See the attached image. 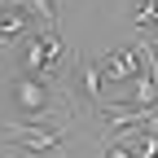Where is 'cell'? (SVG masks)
<instances>
[{
    "mask_svg": "<svg viewBox=\"0 0 158 158\" xmlns=\"http://www.w3.org/2000/svg\"><path fill=\"white\" fill-rule=\"evenodd\" d=\"M66 57H70L66 35L53 31V27H44V31L22 40V75H35V79H48L53 84V75L66 66Z\"/></svg>",
    "mask_w": 158,
    "mask_h": 158,
    "instance_id": "6da1fadb",
    "label": "cell"
},
{
    "mask_svg": "<svg viewBox=\"0 0 158 158\" xmlns=\"http://www.w3.org/2000/svg\"><path fill=\"white\" fill-rule=\"evenodd\" d=\"M0 132L9 136L13 154H53L66 145L62 123H18V118H9V123H0Z\"/></svg>",
    "mask_w": 158,
    "mask_h": 158,
    "instance_id": "7a4b0ae2",
    "label": "cell"
},
{
    "mask_svg": "<svg viewBox=\"0 0 158 158\" xmlns=\"http://www.w3.org/2000/svg\"><path fill=\"white\" fill-rule=\"evenodd\" d=\"M13 106L27 114V123H57L53 114H62L48 79H35V75H18L13 79Z\"/></svg>",
    "mask_w": 158,
    "mask_h": 158,
    "instance_id": "3957f363",
    "label": "cell"
},
{
    "mask_svg": "<svg viewBox=\"0 0 158 158\" xmlns=\"http://www.w3.org/2000/svg\"><path fill=\"white\" fill-rule=\"evenodd\" d=\"M97 66H101V79H106V84H136V79L145 75V44L110 48Z\"/></svg>",
    "mask_w": 158,
    "mask_h": 158,
    "instance_id": "277c9868",
    "label": "cell"
},
{
    "mask_svg": "<svg viewBox=\"0 0 158 158\" xmlns=\"http://www.w3.org/2000/svg\"><path fill=\"white\" fill-rule=\"evenodd\" d=\"M101 88H106V79H101V66H97V62H88L84 70H79V92H84L92 106H101V101H106V97H101Z\"/></svg>",
    "mask_w": 158,
    "mask_h": 158,
    "instance_id": "5b68a950",
    "label": "cell"
},
{
    "mask_svg": "<svg viewBox=\"0 0 158 158\" xmlns=\"http://www.w3.org/2000/svg\"><path fill=\"white\" fill-rule=\"evenodd\" d=\"M18 5H22L31 18H40L44 27H53V31H57V5H53V0H18Z\"/></svg>",
    "mask_w": 158,
    "mask_h": 158,
    "instance_id": "8992f818",
    "label": "cell"
},
{
    "mask_svg": "<svg viewBox=\"0 0 158 158\" xmlns=\"http://www.w3.org/2000/svg\"><path fill=\"white\" fill-rule=\"evenodd\" d=\"M132 149H136V158H158V136L154 132H132Z\"/></svg>",
    "mask_w": 158,
    "mask_h": 158,
    "instance_id": "52a82bcc",
    "label": "cell"
},
{
    "mask_svg": "<svg viewBox=\"0 0 158 158\" xmlns=\"http://www.w3.org/2000/svg\"><path fill=\"white\" fill-rule=\"evenodd\" d=\"M154 9H158V0H136V5H132L136 27H149V31H154Z\"/></svg>",
    "mask_w": 158,
    "mask_h": 158,
    "instance_id": "ba28073f",
    "label": "cell"
},
{
    "mask_svg": "<svg viewBox=\"0 0 158 158\" xmlns=\"http://www.w3.org/2000/svg\"><path fill=\"white\" fill-rule=\"evenodd\" d=\"M106 158H136V149H132V141H114L106 149Z\"/></svg>",
    "mask_w": 158,
    "mask_h": 158,
    "instance_id": "9c48e42d",
    "label": "cell"
},
{
    "mask_svg": "<svg viewBox=\"0 0 158 158\" xmlns=\"http://www.w3.org/2000/svg\"><path fill=\"white\" fill-rule=\"evenodd\" d=\"M5 44H9V35H5V31H0V48H5Z\"/></svg>",
    "mask_w": 158,
    "mask_h": 158,
    "instance_id": "30bf717a",
    "label": "cell"
}]
</instances>
